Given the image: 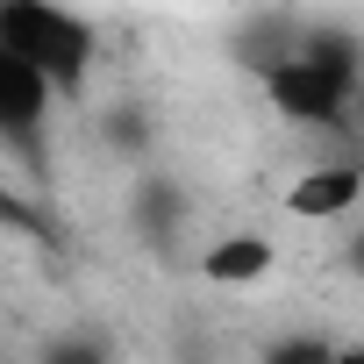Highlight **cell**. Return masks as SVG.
I'll use <instances>...</instances> for the list:
<instances>
[{"label":"cell","mask_w":364,"mask_h":364,"mask_svg":"<svg viewBox=\"0 0 364 364\" xmlns=\"http://www.w3.org/2000/svg\"><path fill=\"white\" fill-rule=\"evenodd\" d=\"M264 93L300 129H343L350 122V100H357V43L307 29L286 58L264 65Z\"/></svg>","instance_id":"obj_1"},{"label":"cell","mask_w":364,"mask_h":364,"mask_svg":"<svg viewBox=\"0 0 364 364\" xmlns=\"http://www.w3.org/2000/svg\"><path fill=\"white\" fill-rule=\"evenodd\" d=\"M0 43L22 50L58 93L93 72V29L65 8V0H0Z\"/></svg>","instance_id":"obj_2"},{"label":"cell","mask_w":364,"mask_h":364,"mask_svg":"<svg viewBox=\"0 0 364 364\" xmlns=\"http://www.w3.org/2000/svg\"><path fill=\"white\" fill-rule=\"evenodd\" d=\"M50 100H58V86H50L22 50L0 43V136H36V129L50 122Z\"/></svg>","instance_id":"obj_3"},{"label":"cell","mask_w":364,"mask_h":364,"mask_svg":"<svg viewBox=\"0 0 364 364\" xmlns=\"http://www.w3.org/2000/svg\"><path fill=\"white\" fill-rule=\"evenodd\" d=\"M357 200H364V171H357L350 157H336V164H307V171L293 178V193H286V208H293L300 222H343Z\"/></svg>","instance_id":"obj_4"},{"label":"cell","mask_w":364,"mask_h":364,"mask_svg":"<svg viewBox=\"0 0 364 364\" xmlns=\"http://www.w3.org/2000/svg\"><path fill=\"white\" fill-rule=\"evenodd\" d=\"M272 264H279V250L264 236H222V243L200 250V279L208 286H257Z\"/></svg>","instance_id":"obj_5"}]
</instances>
